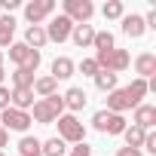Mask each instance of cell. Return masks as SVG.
<instances>
[{
	"label": "cell",
	"mask_w": 156,
	"mask_h": 156,
	"mask_svg": "<svg viewBox=\"0 0 156 156\" xmlns=\"http://www.w3.org/2000/svg\"><path fill=\"white\" fill-rule=\"evenodd\" d=\"M34 116L31 119H37V122H43V126H49V122H55L58 116H61V110H64V101H61V95H49V98H40V101H34Z\"/></svg>",
	"instance_id": "cell-1"
},
{
	"label": "cell",
	"mask_w": 156,
	"mask_h": 156,
	"mask_svg": "<svg viewBox=\"0 0 156 156\" xmlns=\"http://www.w3.org/2000/svg\"><path fill=\"white\" fill-rule=\"evenodd\" d=\"M55 122H58V138L64 144H83L86 141V126L76 119L73 113H61Z\"/></svg>",
	"instance_id": "cell-2"
},
{
	"label": "cell",
	"mask_w": 156,
	"mask_h": 156,
	"mask_svg": "<svg viewBox=\"0 0 156 156\" xmlns=\"http://www.w3.org/2000/svg\"><path fill=\"white\" fill-rule=\"evenodd\" d=\"M95 64L98 70H110V73H122L132 64V55L126 49H110V52H95Z\"/></svg>",
	"instance_id": "cell-3"
},
{
	"label": "cell",
	"mask_w": 156,
	"mask_h": 156,
	"mask_svg": "<svg viewBox=\"0 0 156 156\" xmlns=\"http://www.w3.org/2000/svg\"><path fill=\"white\" fill-rule=\"evenodd\" d=\"M92 126H95V132H104V135H122L126 132V116L110 113V110H98L92 116Z\"/></svg>",
	"instance_id": "cell-4"
},
{
	"label": "cell",
	"mask_w": 156,
	"mask_h": 156,
	"mask_svg": "<svg viewBox=\"0 0 156 156\" xmlns=\"http://www.w3.org/2000/svg\"><path fill=\"white\" fill-rule=\"evenodd\" d=\"M9 61H12L16 67H28V70L37 73V67H40V52L31 49V46H25V43H12V46H9Z\"/></svg>",
	"instance_id": "cell-5"
},
{
	"label": "cell",
	"mask_w": 156,
	"mask_h": 156,
	"mask_svg": "<svg viewBox=\"0 0 156 156\" xmlns=\"http://www.w3.org/2000/svg\"><path fill=\"white\" fill-rule=\"evenodd\" d=\"M73 25H89V19L95 16V3L92 0H64V12Z\"/></svg>",
	"instance_id": "cell-6"
},
{
	"label": "cell",
	"mask_w": 156,
	"mask_h": 156,
	"mask_svg": "<svg viewBox=\"0 0 156 156\" xmlns=\"http://www.w3.org/2000/svg\"><path fill=\"white\" fill-rule=\"evenodd\" d=\"M31 113H25V110H16V107H6L3 110V116H0V126H3L6 132H28L31 129Z\"/></svg>",
	"instance_id": "cell-7"
},
{
	"label": "cell",
	"mask_w": 156,
	"mask_h": 156,
	"mask_svg": "<svg viewBox=\"0 0 156 156\" xmlns=\"http://www.w3.org/2000/svg\"><path fill=\"white\" fill-rule=\"evenodd\" d=\"M55 12V0H31V3L25 6V19L31 25H40L43 19H49Z\"/></svg>",
	"instance_id": "cell-8"
},
{
	"label": "cell",
	"mask_w": 156,
	"mask_h": 156,
	"mask_svg": "<svg viewBox=\"0 0 156 156\" xmlns=\"http://www.w3.org/2000/svg\"><path fill=\"white\" fill-rule=\"evenodd\" d=\"M70 31H73V22H70L67 16H55V19L49 22V28H46V40H52V43H64V40L70 37Z\"/></svg>",
	"instance_id": "cell-9"
},
{
	"label": "cell",
	"mask_w": 156,
	"mask_h": 156,
	"mask_svg": "<svg viewBox=\"0 0 156 156\" xmlns=\"http://www.w3.org/2000/svg\"><path fill=\"white\" fill-rule=\"evenodd\" d=\"M135 126H138L141 132H150V129L156 126V107H153V104H138V107H135Z\"/></svg>",
	"instance_id": "cell-10"
},
{
	"label": "cell",
	"mask_w": 156,
	"mask_h": 156,
	"mask_svg": "<svg viewBox=\"0 0 156 156\" xmlns=\"http://www.w3.org/2000/svg\"><path fill=\"white\" fill-rule=\"evenodd\" d=\"M9 107L28 113L34 107V89H9Z\"/></svg>",
	"instance_id": "cell-11"
},
{
	"label": "cell",
	"mask_w": 156,
	"mask_h": 156,
	"mask_svg": "<svg viewBox=\"0 0 156 156\" xmlns=\"http://www.w3.org/2000/svg\"><path fill=\"white\" fill-rule=\"evenodd\" d=\"M144 31H147V28H144V16H135V12H132V16H122V34H126V37L141 40Z\"/></svg>",
	"instance_id": "cell-12"
},
{
	"label": "cell",
	"mask_w": 156,
	"mask_h": 156,
	"mask_svg": "<svg viewBox=\"0 0 156 156\" xmlns=\"http://www.w3.org/2000/svg\"><path fill=\"white\" fill-rule=\"evenodd\" d=\"M107 110H110V113H126V110H132V101H129L126 89L107 92Z\"/></svg>",
	"instance_id": "cell-13"
},
{
	"label": "cell",
	"mask_w": 156,
	"mask_h": 156,
	"mask_svg": "<svg viewBox=\"0 0 156 156\" xmlns=\"http://www.w3.org/2000/svg\"><path fill=\"white\" fill-rule=\"evenodd\" d=\"M135 70H138V80H147V76L156 73V55L153 52H141L135 58Z\"/></svg>",
	"instance_id": "cell-14"
},
{
	"label": "cell",
	"mask_w": 156,
	"mask_h": 156,
	"mask_svg": "<svg viewBox=\"0 0 156 156\" xmlns=\"http://www.w3.org/2000/svg\"><path fill=\"white\" fill-rule=\"evenodd\" d=\"M61 101H64V107H70V110H83L86 101H89V95H86L80 86H70V89L61 95Z\"/></svg>",
	"instance_id": "cell-15"
},
{
	"label": "cell",
	"mask_w": 156,
	"mask_h": 156,
	"mask_svg": "<svg viewBox=\"0 0 156 156\" xmlns=\"http://www.w3.org/2000/svg\"><path fill=\"white\" fill-rule=\"evenodd\" d=\"M70 40L80 46V49H89V46H92V40H95V28H92V25H73Z\"/></svg>",
	"instance_id": "cell-16"
},
{
	"label": "cell",
	"mask_w": 156,
	"mask_h": 156,
	"mask_svg": "<svg viewBox=\"0 0 156 156\" xmlns=\"http://www.w3.org/2000/svg\"><path fill=\"white\" fill-rule=\"evenodd\" d=\"M73 70H76V64H73L67 55H61V58L52 61V73H49V76L58 83V80H67V76H73Z\"/></svg>",
	"instance_id": "cell-17"
},
{
	"label": "cell",
	"mask_w": 156,
	"mask_h": 156,
	"mask_svg": "<svg viewBox=\"0 0 156 156\" xmlns=\"http://www.w3.org/2000/svg\"><path fill=\"white\" fill-rule=\"evenodd\" d=\"M46 43H49V40H46V28H43V25H31L28 34H25V46H31V49L40 52V46H46Z\"/></svg>",
	"instance_id": "cell-18"
},
{
	"label": "cell",
	"mask_w": 156,
	"mask_h": 156,
	"mask_svg": "<svg viewBox=\"0 0 156 156\" xmlns=\"http://www.w3.org/2000/svg\"><path fill=\"white\" fill-rule=\"evenodd\" d=\"M12 34H16V19L12 16H0V49L12 46Z\"/></svg>",
	"instance_id": "cell-19"
},
{
	"label": "cell",
	"mask_w": 156,
	"mask_h": 156,
	"mask_svg": "<svg viewBox=\"0 0 156 156\" xmlns=\"http://www.w3.org/2000/svg\"><path fill=\"white\" fill-rule=\"evenodd\" d=\"M126 95H129L132 107H138V104L144 101V95H147V80H132V83L126 86Z\"/></svg>",
	"instance_id": "cell-20"
},
{
	"label": "cell",
	"mask_w": 156,
	"mask_h": 156,
	"mask_svg": "<svg viewBox=\"0 0 156 156\" xmlns=\"http://www.w3.org/2000/svg\"><path fill=\"white\" fill-rule=\"evenodd\" d=\"M92 80H95V89L98 92H113L116 89V73H110V70H98Z\"/></svg>",
	"instance_id": "cell-21"
},
{
	"label": "cell",
	"mask_w": 156,
	"mask_h": 156,
	"mask_svg": "<svg viewBox=\"0 0 156 156\" xmlns=\"http://www.w3.org/2000/svg\"><path fill=\"white\" fill-rule=\"evenodd\" d=\"M40 98H49V95H55V89H58V83L52 80V76H37L34 80V86H31Z\"/></svg>",
	"instance_id": "cell-22"
},
{
	"label": "cell",
	"mask_w": 156,
	"mask_h": 156,
	"mask_svg": "<svg viewBox=\"0 0 156 156\" xmlns=\"http://www.w3.org/2000/svg\"><path fill=\"white\" fill-rule=\"evenodd\" d=\"M40 150H43V156H64V150H67V144L55 135V138H49V141H43L40 144Z\"/></svg>",
	"instance_id": "cell-23"
},
{
	"label": "cell",
	"mask_w": 156,
	"mask_h": 156,
	"mask_svg": "<svg viewBox=\"0 0 156 156\" xmlns=\"http://www.w3.org/2000/svg\"><path fill=\"white\" fill-rule=\"evenodd\" d=\"M34 70H28V67H16V73H12V83H16V89H31L34 86Z\"/></svg>",
	"instance_id": "cell-24"
},
{
	"label": "cell",
	"mask_w": 156,
	"mask_h": 156,
	"mask_svg": "<svg viewBox=\"0 0 156 156\" xmlns=\"http://www.w3.org/2000/svg\"><path fill=\"white\" fill-rule=\"evenodd\" d=\"M92 46H95V52H110V49H116V46H113V34H110V31H95Z\"/></svg>",
	"instance_id": "cell-25"
},
{
	"label": "cell",
	"mask_w": 156,
	"mask_h": 156,
	"mask_svg": "<svg viewBox=\"0 0 156 156\" xmlns=\"http://www.w3.org/2000/svg\"><path fill=\"white\" fill-rule=\"evenodd\" d=\"M144 135H147V132H141L138 126H126V132H122V138H126V147H135V150H141V144H144Z\"/></svg>",
	"instance_id": "cell-26"
},
{
	"label": "cell",
	"mask_w": 156,
	"mask_h": 156,
	"mask_svg": "<svg viewBox=\"0 0 156 156\" xmlns=\"http://www.w3.org/2000/svg\"><path fill=\"white\" fill-rule=\"evenodd\" d=\"M19 153H22V156H43L40 141H37V138H31V135H25V138L19 141Z\"/></svg>",
	"instance_id": "cell-27"
},
{
	"label": "cell",
	"mask_w": 156,
	"mask_h": 156,
	"mask_svg": "<svg viewBox=\"0 0 156 156\" xmlns=\"http://www.w3.org/2000/svg\"><path fill=\"white\" fill-rule=\"evenodd\" d=\"M104 19H122L126 16V6H122V0H107V3L101 6Z\"/></svg>",
	"instance_id": "cell-28"
},
{
	"label": "cell",
	"mask_w": 156,
	"mask_h": 156,
	"mask_svg": "<svg viewBox=\"0 0 156 156\" xmlns=\"http://www.w3.org/2000/svg\"><path fill=\"white\" fill-rule=\"evenodd\" d=\"M80 73H83V76H95V73H98L95 58H83V61H80Z\"/></svg>",
	"instance_id": "cell-29"
},
{
	"label": "cell",
	"mask_w": 156,
	"mask_h": 156,
	"mask_svg": "<svg viewBox=\"0 0 156 156\" xmlns=\"http://www.w3.org/2000/svg\"><path fill=\"white\" fill-rule=\"evenodd\" d=\"M147 153H156V132H147L144 135V144H141Z\"/></svg>",
	"instance_id": "cell-30"
},
{
	"label": "cell",
	"mask_w": 156,
	"mask_h": 156,
	"mask_svg": "<svg viewBox=\"0 0 156 156\" xmlns=\"http://www.w3.org/2000/svg\"><path fill=\"white\" fill-rule=\"evenodd\" d=\"M70 156H92V147H89V144L83 141V144H76V147L70 150Z\"/></svg>",
	"instance_id": "cell-31"
},
{
	"label": "cell",
	"mask_w": 156,
	"mask_h": 156,
	"mask_svg": "<svg viewBox=\"0 0 156 156\" xmlns=\"http://www.w3.org/2000/svg\"><path fill=\"white\" fill-rule=\"evenodd\" d=\"M6 107H9V89L0 86V110H6Z\"/></svg>",
	"instance_id": "cell-32"
},
{
	"label": "cell",
	"mask_w": 156,
	"mask_h": 156,
	"mask_svg": "<svg viewBox=\"0 0 156 156\" xmlns=\"http://www.w3.org/2000/svg\"><path fill=\"white\" fill-rule=\"evenodd\" d=\"M116 156H144L141 150H135V147H119L116 150Z\"/></svg>",
	"instance_id": "cell-33"
},
{
	"label": "cell",
	"mask_w": 156,
	"mask_h": 156,
	"mask_svg": "<svg viewBox=\"0 0 156 156\" xmlns=\"http://www.w3.org/2000/svg\"><path fill=\"white\" fill-rule=\"evenodd\" d=\"M0 6H3V9H6V12H12V9H16V6H19V0H0Z\"/></svg>",
	"instance_id": "cell-34"
},
{
	"label": "cell",
	"mask_w": 156,
	"mask_h": 156,
	"mask_svg": "<svg viewBox=\"0 0 156 156\" xmlns=\"http://www.w3.org/2000/svg\"><path fill=\"white\" fill-rule=\"evenodd\" d=\"M6 144H9V132H6V129H3V126H0V150H3V147H6Z\"/></svg>",
	"instance_id": "cell-35"
},
{
	"label": "cell",
	"mask_w": 156,
	"mask_h": 156,
	"mask_svg": "<svg viewBox=\"0 0 156 156\" xmlns=\"http://www.w3.org/2000/svg\"><path fill=\"white\" fill-rule=\"evenodd\" d=\"M3 76H6V73H3V67H0V86H3Z\"/></svg>",
	"instance_id": "cell-36"
},
{
	"label": "cell",
	"mask_w": 156,
	"mask_h": 156,
	"mask_svg": "<svg viewBox=\"0 0 156 156\" xmlns=\"http://www.w3.org/2000/svg\"><path fill=\"white\" fill-rule=\"evenodd\" d=\"M0 67H3V52H0Z\"/></svg>",
	"instance_id": "cell-37"
},
{
	"label": "cell",
	"mask_w": 156,
	"mask_h": 156,
	"mask_svg": "<svg viewBox=\"0 0 156 156\" xmlns=\"http://www.w3.org/2000/svg\"><path fill=\"white\" fill-rule=\"evenodd\" d=\"M0 156H3V150H0Z\"/></svg>",
	"instance_id": "cell-38"
}]
</instances>
